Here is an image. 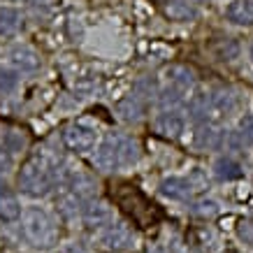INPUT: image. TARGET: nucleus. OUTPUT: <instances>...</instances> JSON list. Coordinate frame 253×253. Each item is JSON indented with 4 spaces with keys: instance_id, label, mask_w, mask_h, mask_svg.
Returning a JSON list of instances; mask_svg holds the SVG:
<instances>
[{
    "instance_id": "nucleus-18",
    "label": "nucleus",
    "mask_w": 253,
    "mask_h": 253,
    "mask_svg": "<svg viewBox=\"0 0 253 253\" xmlns=\"http://www.w3.org/2000/svg\"><path fill=\"white\" fill-rule=\"evenodd\" d=\"M214 56L218 58V61L223 63H232L235 58H239V42L237 40H230V38H225V40H218V42H214Z\"/></svg>"
},
{
    "instance_id": "nucleus-16",
    "label": "nucleus",
    "mask_w": 253,
    "mask_h": 253,
    "mask_svg": "<svg viewBox=\"0 0 253 253\" xmlns=\"http://www.w3.org/2000/svg\"><path fill=\"white\" fill-rule=\"evenodd\" d=\"M214 174H216V179H221V181H235V179L242 176V165L225 156V158H218V161H216Z\"/></svg>"
},
{
    "instance_id": "nucleus-9",
    "label": "nucleus",
    "mask_w": 253,
    "mask_h": 253,
    "mask_svg": "<svg viewBox=\"0 0 253 253\" xmlns=\"http://www.w3.org/2000/svg\"><path fill=\"white\" fill-rule=\"evenodd\" d=\"M109 216H112V211H109V207L105 205V202H88V205L84 207V211H82V218H84V223L88 225V228L107 225Z\"/></svg>"
},
{
    "instance_id": "nucleus-19",
    "label": "nucleus",
    "mask_w": 253,
    "mask_h": 253,
    "mask_svg": "<svg viewBox=\"0 0 253 253\" xmlns=\"http://www.w3.org/2000/svg\"><path fill=\"white\" fill-rule=\"evenodd\" d=\"M114 144H116V151H119V158H121V165L137 163L139 151H137V144H135L130 137H116Z\"/></svg>"
},
{
    "instance_id": "nucleus-29",
    "label": "nucleus",
    "mask_w": 253,
    "mask_h": 253,
    "mask_svg": "<svg viewBox=\"0 0 253 253\" xmlns=\"http://www.w3.org/2000/svg\"><path fill=\"white\" fill-rule=\"evenodd\" d=\"M237 235L239 239L244 242V244L253 246V218H246V221H242L237 225Z\"/></svg>"
},
{
    "instance_id": "nucleus-33",
    "label": "nucleus",
    "mask_w": 253,
    "mask_h": 253,
    "mask_svg": "<svg viewBox=\"0 0 253 253\" xmlns=\"http://www.w3.org/2000/svg\"><path fill=\"white\" fill-rule=\"evenodd\" d=\"M249 56H251V61H253V42H251V46H249Z\"/></svg>"
},
{
    "instance_id": "nucleus-12",
    "label": "nucleus",
    "mask_w": 253,
    "mask_h": 253,
    "mask_svg": "<svg viewBox=\"0 0 253 253\" xmlns=\"http://www.w3.org/2000/svg\"><path fill=\"white\" fill-rule=\"evenodd\" d=\"M188 114L195 123H209L211 121V105H209V93H198L188 102Z\"/></svg>"
},
{
    "instance_id": "nucleus-32",
    "label": "nucleus",
    "mask_w": 253,
    "mask_h": 253,
    "mask_svg": "<svg viewBox=\"0 0 253 253\" xmlns=\"http://www.w3.org/2000/svg\"><path fill=\"white\" fill-rule=\"evenodd\" d=\"M63 253H84V251H82L79 246H70V249H65V251H63Z\"/></svg>"
},
{
    "instance_id": "nucleus-8",
    "label": "nucleus",
    "mask_w": 253,
    "mask_h": 253,
    "mask_svg": "<svg viewBox=\"0 0 253 253\" xmlns=\"http://www.w3.org/2000/svg\"><path fill=\"white\" fill-rule=\"evenodd\" d=\"M209 105H211V119H225L235 112V95L230 91H214L209 93Z\"/></svg>"
},
{
    "instance_id": "nucleus-23",
    "label": "nucleus",
    "mask_w": 253,
    "mask_h": 253,
    "mask_svg": "<svg viewBox=\"0 0 253 253\" xmlns=\"http://www.w3.org/2000/svg\"><path fill=\"white\" fill-rule=\"evenodd\" d=\"M70 184H72V191H75V195H77L79 200H86L93 195V179L86 174H72V179H70Z\"/></svg>"
},
{
    "instance_id": "nucleus-13",
    "label": "nucleus",
    "mask_w": 253,
    "mask_h": 253,
    "mask_svg": "<svg viewBox=\"0 0 253 253\" xmlns=\"http://www.w3.org/2000/svg\"><path fill=\"white\" fill-rule=\"evenodd\" d=\"M165 16L172 19V21H193L198 12L188 0H168L165 5Z\"/></svg>"
},
{
    "instance_id": "nucleus-3",
    "label": "nucleus",
    "mask_w": 253,
    "mask_h": 253,
    "mask_svg": "<svg viewBox=\"0 0 253 253\" xmlns=\"http://www.w3.org/2000/svg\"><path fill=\"white\" fill-rule=\"evenodd\" d=\"M63 142L70 151L75 154H86V151H93L95 149V142H98V132L88 128V126H82V123H75L65 128L63 132Z\"/></svg>"
},
{
    "instance_id": "nucleus-34",
    "label": "nucleus",
    "mask_w": 253,
    "mask_h": 253,
    "mask_svg": "<svg viewBox=\"0 0 253 253\" xmlns=\"http://www.w3.org/2000/svg\"><path fill=\"white\" fill-rule=\"evenodd\" d=\"M191 2H207V0H191Z\"/></svg>"
},
{
    "instance_id": "nucleus-22",
    "label": "nucleus",
    "mask_w": 253,
    "mask_h": 253,
    "mask_svg": "<svg viewBox=\"0 0 253 253\" xmlns=\"http://www.w3.org/2000/svg\"><path fill=\"white\" fill-rule=\"evenodd\" d=\"M181 102H184V88H176L169 84L168 88L158 91V105L163 109H176Z\"/></svg>"
},
{
    "instance_id": "nucleus-10",
    "label": "nucleus",
    "mask_w": 253,
    "mask_h": 253,
    "mask_svg": "<svg viewBox=\"0 0 253 253\" xmlns=\"http://www.w3.org/2000/svg\"><path fill=\"white\" fill-rule=\"evenodd\" d=\"M165 77H168V82L172 86L184 88V91H188V88L195 84V72H193L191 68H186V65H179V63L165 68Z\"/></svg>"
},
{
    "instance_id": "nucleus-4",
    "label": "nucleus",
    "mask_w": 253,
    "mask_h": 253,
    "mask_svg": "<svg viewBox=\"0 0 253 253\" xmlns=\"http://www.w3.org/2000/svg\"><path fill=\"white\" fill-rule=\"evenodd\" d=\"M154 128L161 137L168 139H179L186 130V119L179 109H163L161 114L156 116Z\"/></svg>"
},
{
    "instance_id": "nucleus-26",
    "label": "nucleus",
    "mask_w": 253,
    "mask_h": 253,
    "mask_svg": "<svg viewBox=\"0 0 253 253\" xmlns=\"http://www.w3.org/2000/svg\"><path fill=\"white\" fill-rule=\"evenodd\" d=\"M16 82H19L16 72H12V70H0V93L14 91Z\"/></svg>"
},
{
    "instance_id": "nucleus-11",
    "label": "nucleus",
    "mask_w": 253,
    "mask_h": 253,
    "mask_svg": "<svg viewBox=\"0 0 253 253\" xmlns=\"http://www.w3.org/2000/svg\"><path fill=\"white\" fill-rule=\"evenodd\" d=\"M161 193L169 200L184 202V200L191 198V184L186 179H179V176H169V179H165L161 184Z\"/></svg>"
},
{
    "instance_id": "nucleus-7",
    "label": "nucleus",
    "mask_w": 253,
    "mask_h": 253,
    "mask_svg": "<svg viewBox=\"0 0 253 253\" xmlns=\"http://www.w3.org/2000/svg\"><path fill=\"white\" fill-rule=\"evenodd\" d=\"M225 19L237 26H253V0H232L225 7Z\"/></svg>"
},
{
    "instance_id": "nucleus-27",
    "label": "nucleus",
    "mask_w": 253,
    "mask_h": 253,
    "mask_svg": "<svg viewBox=\"0 0 253 253\" xmlns=\"http://www.w3.org/2000/svg\"><path fill=\"white\" fill-rule=\"evenodd\" d=\"M193 211L198 216H214L218 214V205H216L214 200H200L193 205Z\"/></svg>"
},
{
    "instance_id": "nucleus-14",
    "label": "nucleus",
    "mask_w": 253,
    "mask_h": 253,
    "mask_svg": "<svg viewBox=\"0 0 253 253\" xmlns=\"http://www.w3.org/2000/svg\"><path fill=\"white\" fill-rule=\"evenodd\" d=\"M116 112H119V116H121L123 121H137V119H142V114H144V100L137 98V95L132 93V95H128V98H123L121 102H119Z\"/></svg>"
},
{
    "instance_id": "nucleus-6",
    "label": "nucleus",
    "mask_w": 253,
    "mask_h": 253,
    "mask_svg": "<svg viewBox=\"0 0 253 253\" xmlns=\"http://www.w3.org/2000/svg\"><path fill=\"white\" fill-rule=\"evenodd\" d=\"M93 163H95V168H98L100 172H114V169L121 165V158H119L114 139L102 142V144L95 146V151H93Z\"/></svg>"
},
{
    "instance_id": "nucleus-31",
    "label": "nucleus",
    "mask_w": 253,
    "mask_h": 253,
    "mask_svg": "<svg viewBox=\"0 0 253 253\" xmlns=\"http://www.w3.org/2000/svg\"><path fill=\"white\" fill-rule=\"evenodd\" d=\"M149 253H169V251L163 249V246H154V249H149Z\"/></svg>"
},
{
    "instance_id": "nucleus-15",
    "label": "nucleus",
    "mask_w": 253,
    "mask_h": 253,
    "mask_svg": "<svg viewBox=\"0 0 253 253\" xmlns=\"http://www.w3.org/2000/svg\"><path fill=\"white\" fill-rule=\"evenodd\" d=\"M12 63L23 72H33V70L40 68V56L28 46H16L12 51Z\"/></svg>"
},
{
    "instance_id": "nucleus-21",
    "label": "nucleus",
    "mask_w": 253,
    "mask_h": 253,
    "mask_svg": "<svg viewBox=\"0 0 253 253\" xmlns=\"http://www.w3.org/2000/svg\"><path fill=\"white\" fill-rule=\"evenodd\" d=\"M195 146L198 149H216L218 146V130H214L209 123H200L195 132Z\"/></svg>"
},
{
    "instance_id": "nucleus-17",
    "label": "nucleus",
    "mask_w": 253,
    "mask_h": 253,
    "mask_svg": "<svg viewBox=\"0 0 253 253\" xmlns=\"http://www.w3.org/2000/svg\"><path fill=\"white\" fill-rule=\"evenodd\" d=\"M19 214H21V205H19L14 193L0 191V218L2 221H16Z\"/></svg>"
},
{
    "instance_id": "nucleus-30",
    "label": "nucleus",
    "mask_w": 253,
    "mask_h": 253,
    "mask_svg": "<svg viewBox=\"0 0 253 253\" xmlns=\"http://www.w3.org/2000/svg\"><path fill=\"white\" fill-rule=\"evenodd\" d=\"M7 149L5 146H0V172H5L7 169V165H9V158H7V154H5Z\"/></svg>"
},
{
    "instance_id": "nucleus-24",
    "label": "nucleus",
    "mask_w": 253,
    "mask_h": 253,
    "mask_svg": "<svg viewBox=\"0 0 253 253\" xmlns=\"http://www.w3.org/2000/svg\"><path fill=\"white\" fill-rule=\"evenodd\" d=\"M132 93L142 100H149L158 95V86H156V79L154 77H139L135 84H132Z\"/></svg>"
},
{
    "instance_id": "nucleus-25",
    "label": "nucleus",
    "mask_w": 253,
    "mask_h": 253,
    "mask_svg": "<svg viewBox=\"0 0 253 253\" xmlns=\"http://www.w3.org/2000/svg\"><path fill=\"white\" fill-rule=\"evenodd\" d=\"M23 144H26V139H23V135L19 130H9V132H5V137H2V146L7 149L9 154L21 151Z\"/></svg>"
},
{
    "instance_id": "nucleus-1",
    "label": "nucleus",
    "mask_w": 253,
    "mask_h": 253,
    "mask_svg": "<svg viewBox=\"0 0 253 253\" xmlns=\"http://www.w3.org/2000/svg\"><path fill=\"white\" fill-rule=\"evenodd\" d=\"M23 230H26V237L31 239L35 246H46L51 244L54 239V228H51V221L49 216L42 211V209H31L26 218H23Z\"/></svg>"
},
{
    "instance_id": "nucleus-5",
    "label": "nucleus",
    "mask_w": 253,
    "mask_h": 253,
    "mask_svg": "<svg viewBox=\"0 0 253 253\" xmlns=\"http://www.w3.org/2000/svg\"><path fill=\"white\" fill-rule=\"evenodd\" d=\"M100 244L109 251H126L132 246V235L126 225H109L107 230L100 235Z\"/></svg>"
},
{
    "instance_id": "nucleus-20",
    "label": "nucleus",
    "mask_w": 253,
    "mask_h": 253,
    "mask_svg": "<svg viewBox=\"0 0 253 253\" xmlns=\"http://www.w3.org/2000/svg\"><path fill=\"white\" fill-rule=\"evenodd\" d=\"M21 28V16L12 7L0 9V35H14Z\"/></svg>"
},
{
    "instance_id": "nucleus-2",
    "label": "nucleus",
    "mask_w": 253,
    "mask_h": 253,
    "mask_svg": "<svg viewBox=\"0 0 253 253\" xmlns=\"http://www.w3.org/2000/svg\"><path fill=\"white\" fill-rule=\"evenodd\" d=\"M19 186H21L23 193L28 195H44L49 188H51V176L42 165H35V163H28L26 168L19 172Z\"/></svg>"
},
{
    "instance_id": "nucleus-28",
    "label": "nucleus",
    "mask_w": 253,
    "mask_h": 253,
    "mask_svg": "<svg viewBox=\"0 0 253 253\" xmlns=\"http://www.w3.org/2000/svg\"><path fill=\"white\" fill-rule=\"evenodd\" d=\"M239 132L246 144H253V114H244L239 119Z\"/></svg>"
}]
</instances>
